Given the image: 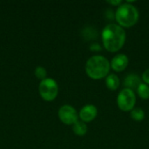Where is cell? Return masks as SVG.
Masks as SVG:
<instances>
[{
	"instance_id": "6da1fadb",
	"label": "cell",
	"mask_w": 149,
	"mask_h": 149,
	"mask_svg": "<svg viewBox=\"0 0 149 149\" xmlns=\"http://www.w3.org/2000/svg\"><path fill=\"white\" fill-rule=\"evenodd\" d=\"M126 31L118 24H107L101 31L103 46L107 51L110 52L120 51L123 47L126 42Z\"/></svg>"
},
{
	"instance_id": "7a4b0ae2",
	"label": "cell",
	"mask_w": 149,
	"mask_h": 149,
	"mask_svg": "<svg viewBox=\"0 0 149 149\" xmlns=\"http://www.w3.org/2000/svg\"><path fill=\"white\" fill-rule=\"evenodd\" d=\"M111 65L109 60L101 55H94L88 58L86 64V72L93 79L106 78L110 71Z\"/></svg>"
},
{
	"instance_id": "3957f363",
	"label": "cell",
	"mask_w": 149,
	"mask_h": 149,
	"mask_svg": "<svg viewBox=\"0 0 149 149\" xmlns=\"http://www.w3.org/2000/svg\"><path fill=\"white\" fill-rule=\"evenodd\" d=\"M115 20L123 28L134 26L139 20V10L132 2L122 3L115 11Z\"/></svg>"
},
{
	"instance_id": "277c9868",
	"label": "cell",
	"mask_w": 149,
	"mask_h": 149,
	"mask_svg": "<svg viewBox=\"0 0 149 149\" xmlns=\"http://www.w3.org/2000/svg\"><path fill=\"white\" fill-rule=\"evenodd\" d=\"M38 91L43 100L46 101H52L58 96V86L53 79L46 78L41 80L38 86Z\"/></svg>"
},
{
	"instance_id": "5b68a950",
	"label": "cell",
	"mask_w": 149,
	"mask_h": 149,
	"mask_svg": "<svg viewBox=\"0 0 149 149\" xmlns=\"http://www.w3.org/2000/svg\"><path fill=\"white\" fill-rule=\"evenodd\" d=\"M136 103V96L134 91L124 88L117 96V105L119 108L123 112H131Z\"/></svg>"
},
{
	"instance_id": "8992f818",
	"label": "cell",
	"mask_w": 149,
	"mask_h": 149,
	"mask_svg": "<svg viewBox=\"0 0 149 149\" xmlns=\"http://www.w3.org/2000/svg\"><path fill=\"white\" fill-rule=\"evenodd\" d=\"M58 118L66 125H73L79 120V113L73 107L64 105L58 110Z\"/></svg>"
},
{
	"instance_id": "52a82bcc",
	"label": "cell",
	"mask_w": 149,
	"mask_h": 149,
	"mask_svg": "<svg viewBox=\"0 0 149 149\" xmlns=\"http://www.w3.org/2000/svg\"><path fill=\"white\" fill-rule=\"evenodd\" d=\"M98 114V109L97 107L93 104H87L85 105L79 111V117L80 120L84 121L85 123L93 121Z\"/></svg>"
},
{
	"instance_id": "ba28073f",
	"label": "cell",
	"mask_w": 149,
	"mask_h": 149,
	"mask_svg": "<svg viewBox=\"0 0 149 149\" xmlns=\"http://www.w3.org/2000/svg\"><path fill=\"white\" fill-rule=\"evenodd\" d=\"M128 64H129V58L124 53H119L115 55L110 62L111 68L118 72L124 71L127 67Z\"/></svg>"
},
{
	"instance_id": "9c48e42d",
	"label": "cell",
	"mask_w": 149,
	"mask_h": 149,
	"mask_svg": "<svg viewBox=\"0 0 149 149\" xmlns=\"http://www.w3.org/2000/svg\"><path fill=\"white\" fill-rule=\"evenodd\" d=\"M141 83V81L140 77L137 74H135V73L127 74V77L124 79L125 88H128V89H131L133 91L137 89V87L139 86V85Z\"/></svg>"
},
{
	"instance_id": "30bf717a",
	"label": "cell",
	"mask_w": 149,
	"mask_h": 149,
	"mask_svg": "<svg viewBox=\"0 0 149 149\" xmlns=\"http://www.w3.org/2000/svg\"><path fill=\"white\" fill-rule=\"evenodd\" d=\"M120 85V80L116 74L111 73L106 77V86L108 89L112 91H115L119 88Z\"/></svg>"
},
{
	"instance_id": "8fae6325",
	"label": "cell",
	"mask_w": 149,
	"mask_h": 149,
	"mask_svg": "<svg viewBox=\"0 0 149 149\" xmlns=\"http://www.w3.org/2000/svg\"><path fill=\"white\" fill-rule=\"evenodd\" d=\"M72 131L78 136H83L87 133V126L82 120H78L72 125Z\"/></svg>"
},
{
	"instance_id": "7c38bea8",
	"label": "cell",
	"mask_w": 149,
	"mask_h": 149,
	"mask_svg": "<svg viewBox=\"0 0 149 149\" xmlns=\"http://www.w3.org/2000/svg\"><path fill=\"white\" fill-rule=\"evenodd\" d=\"M130 116L135 121H142L145 119V112L141 107H134L130 112Z\"/></svg>"
},
{
	"instance_id": "4fadbf2b",
	"label": "cell",
	"mask_w": 149,
	"mask_h": 149,
	"mask_svg": "<svg viewBox=\"0 0 149 149\" xmlns=\"http://www.w3.org/2000/svg\"><path fill=\"white\" fill-rule=\"evenodd\" d=\"M137 94L139 95L140 98L143 100H148L149 99V86L145 83H141L139 86L136 89Z\"/></svg>"
},
{
	"instance_id": "5bb4252c",
	"label": "cell",
	"mask_w": 149,
	"mask_h": 149,
	"mask_svg": "<svg viewBox=\"0 0 149 149\" xmlns=\"http://www.w3.org/2000/svg\"><path fill=\"white\" fill-rule=\"evenodd\" d=\"M82 35L86 39L91 40V39H95L97 38L98 32H97L96 29H94L93 27H86L83 30Z\"/></svg>"
},
{
	"instance_id": "9a60e30c",
	"label": "cell",
	"mask_w": 149,
	"mask_h": 149,
	"mask_svg": "<svg viewBox=\"0 0 149 149\" xmlns=\"http://www.w3.org/2000/svg\"><path fill=\"white\" fill-rule=\"evenodd\" d=\"M46 74H47L46 70H45V68L43 67V66H38V67L35 69V75H36V77H37L38 79H41V80L46 79Z\"/></svg>"
},
{
	"instance_id": "2e32d148",
	"label": "cell",
	"mask_w": 149,
	"mask_h": 149,
	"mask_svg": "<svg viewBox=\"0 0 149 149\" xmlns=\"http://www.w3.org/2000/svg\"><path fill=\"white\" fill-rule=\"evenodd\" d=\"M141 78H142V80L144 81V83L149 86V68L146 69V70L143 72Z\"/></svg>"
},
{
	"instance_id": "e0dca14e",
	"label": "cell",
	"mask_w": 149,
	"mask_h": 149,
	"mask_svg": "<svg viewBox=\"0 0 149 149\" xmlns=\"http://www.w3.org/2000/svg\"><path fill=\"white\" fill-rule=\"evenodd\" d=\"M107 3H108V4H111V5H114V6H120L123 2L121 1V0H108V1H107Z\"/></svg>"
},
{
	"instance_id": "ac0fdd59",
	"label": "cell",
	"mask_w": 149,
	"mask_h": 149,
	"mask_svg": "<svg viewBox=\"0 0 149 149\" xmlns=\"http://www.w3.org/2000/svg\"><path fill=\"white\" fill-rule=\"evenodd\" d=\"M90 49H91V51H100L101 46L98 43H93L90 45Z\"/></svg>"
}]
</instances>
